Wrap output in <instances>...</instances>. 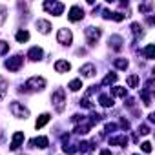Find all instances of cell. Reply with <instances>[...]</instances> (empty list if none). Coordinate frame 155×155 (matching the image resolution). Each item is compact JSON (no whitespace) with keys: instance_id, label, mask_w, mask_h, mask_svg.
<instances>
[{"instance_id":"obj_1","label":"cell","mask_w":155,"mask_h":155,"mask_svg":"<svg viewBox=\"0 0 155 155\" xmlns=\"http://www.w3.org/2000/svg\"><path fill=\"white\" fill-rule=\"evenodd\" d=\"M51 102H53V108H55L58 113H62L64 108H66V91H64L62 88L55 90V93L51 95Z\"/></svg>"},{"instance_id":"obj_2","label":"cell","mask_w":155,"mask_h":155,"mask_svg":"<svg viewBox=\"0 0 155 155\" xmlns=\"http://www.w3.org/2000/svg\"><path fill=\"white\" fill-rule=\"evenodd\" d=\"M44 88H46V79H42V77H31L26 81L28 91H42Z\"/></svg>"},{"instance_id":"obj_3","label":"cell","mask_w":155,"mask_h":155,"mask_svg":"<svg viewBox=\"0 0 155 155\" xmlns=\"http://www.w3.org/2000/svg\"><path fill=\"white\" fill-rule=\"evenodd\" d=\"M84 35H86L88 44L93 48V46H97V42H99V38H101V35H102V29H101V28H93V26H90V28H86Z\"/></svg>"},{"instance_id":"obj_4","label":"cell","mask_w":155,"mask_h":155,"mask_svg":"<svg viewBox=\"0 0 155 155\" xmlns=\"http://www.w3.org/2000/svg\"><path fill=\"white\" fill-rule=\"evenodd\" d=\"M9 111L13 113V117H17V119H28L29 117V110L26 108V106H22L20 102H11L9 104Z\"/></svg>"},{"instance_id":"obj_5","label":"cell","mask_w":155,"mask_h":155,"mask_svg":"<svg viewBox=\"0 0 155 155\" xmlns=\"http://www.w3.org/2000/svg\"><path fill=\"white\" fill-rule=\"evenodd\" d=\"M44 9L51 15H62L64 11V4L62 2H51V0H48V2H44Z\"/></svg>"},{"instance_id":"obj_6","label":"cell","mask_w":155,"mask_h":155,"mask_svg":"<svg viewBox=\"0 0 155 155\" xmlns=\"http://www.w3.org/2000/svg\"><path fill=\"white\" fill-rule=\"evenodd\" d=\"M22 64H24L22 55H15V57H11V58L6 60V68H8L9 71H18V69L22 68Z\"/></svg>"},{"instance_id":"obj_7","label":"cell","mask_w":155,"mask_h":155,"mask_svg":"<svg viewBox=\"0 0 155 155\" xmlns=\"http://www.w3.org/2000/svg\"><path fill=\"white\" fill-rule=\"evenodd\" d=\"M57 40H58V44H62V46H69L71 40H73V33H71L69 29H58Z\"/></svg>"},{"instance_id":"obj_8","label":"cell","mask_w":155,"mask_h":155,"mask_svg":"<svg viewBox=\"0 0 155 155\" xmlns=\"http://www.w3.org/2000/svg\"><path fill=\"white\" fill-rule=\"evenodd\" d=\"M68 18H69L71 22L82 20V18H84V9H82L81 6H73V8L69 9V13H68Z\"/></svg>"},{"instance_id":"obj_9","label":"cell","mask_w":155,"mask_h":155,"mask_svg":"<svg viewBox=\"0 0 155 155\" xmlns=\"http://www.w3.org/2000/svg\"><path fill=\"white\" fill-rule=\"evenodd\" d=\"M22 142H24V133H22V131H15V133H13V140H11V144H9V150H11V151L18 150Z\"/></svg>"},{"instance_id":"obj_10","label":"cell","mask_w":155,"mask_h":155,"mask_svg":"<svg viewBox=\"0 0 155 155\" xmlns=\"http://www.w3.org/2000/svg\"><path fill=\"white\" fill-rule=\"evenodd\" d=\"M108 42H110V48H113L115 51H120L122 49V44H124V40H122L120 35H111Z\"/></svg>"},{"instance_id":"obj_11","label":"cell","mask_w":155,"mask_h":155,"mask_svg":"<svg viewBox=\"0 0 155 155\" xmlns=\"http://www.w3.org/2000/svg\"><path fill=\"white\" fill-rule=\"evenodd\" d=\"M35 26H37V29H38L40 33H44V35H48L49 29H51V22H49V20H44V18H38V20L35 22Z\"/></svg>"},{"instance_id":"obj_12","label":"cell","mask_w":155,"mask_h":155,"mask_svg":"<svg viewBox=\"0 0 155 155\" xmlns=\"http://www.w3.org/2000/svg\"><path fill=\"white\" fill-rule=\"evenodd\" d=\"M42 55H44V51H42L38 46H35V48H31V49L28 51V58H29V60H33V62L40 60V58H42Z\"/></svg>"},{"instance_id":"obj_13","label":"cell","mask_w":155,"mask_h":155,"mask_svg":"<svg viewBox=\"0 0 155 155\" xmlns=\"http://www.w3.org/2000/svg\"><path fill=\"white\" fill-rule=\"evenodd\" d=\"M69 69H71V64H69L68 60H62V58H60V60L55 62V71H57V73H68Z\"/></svg>"},{"instance_id":"obj_14","label":"cell","mask_w":155,"mask_h":155,"mask_svg":"<svg viewBox=\"0 0 155 155\" xmlns=\"http://www.w3.org/2000/svg\"><path fill=\"white\" fill-rule=\"evenodd\" d=\"M31 146H33V148H40V150H44V148L49 146V139H48V137H35V139L31 140Z\"/></svg>"},{"instance_id":"obj_15","label":"cell","mask_w":155,"mask_h":155,"mask_svg":"<svg viewBox=\"0 0 155 155\" xmlns=\"http://www.w3.org/2000/svg\"><path fill=\"white\" fill-rule=\"evenodd\" d=\"M81 73H82L84 77H93V75L97 73V68H95L93 64H84V66L81 68Z\"/></svg>"},{"instance_id":"obj_16","label":"cell","mask_w":155,"mask_h":155,"mask_svg":"<svg viewBox=\"0 0 155 155\" xmlns=\"http://www.w3.org/2000/svg\"><path fill=\"white\" fill-rule=\"evenodd\" d=\"M126 146L128 144V137L126 135H119V137H111L110 139V146Z\"/></svg>"},{"instance_id":"obj_17","label":"cell","mask_w":155,"mask_h":155,"mask_svg":"<svg viewBox=\"0 0 155 155\" xmlns=\"http://www.w3.org/2000/svg\"><path fill=\"white\" fill-rule=\"evenodd\" d=\"M99 102H101V106H104V108H111V106H113V97L102 93V95L99 97Z\"/></svg>"},{"instance_id":"obj_18","label":"cell","mask_w":155,"mask_h":155,"mask_svg":"<svg viewBox=\"0 0 155 155\" xmlns=\"http://www.w3.org/2000/svg\"><path fill=\"white\" fill-rule=\"evenodd\" d=\"M48 122H49V113H42V115L37 119V122H35V128L40 130V128H44Z\"/></svg>"},{"instance_id":"obj_19","label":"cell","mask_w":155,"mask_h":155,"mask_svg":"<svg viewBox=\"0 0 155 155\" xmlns=\"http://www.w3.org/2000/svg\"><path fill=\"white\" fill-rule=\"evenodd\" d=\"M90 130H91V124L90 122H84V124H79V126L75 128V133L77 135H86Z\"/></svg>"},{"instance_id":"obj_20","label":"cell","mask_w":155,"mask_h":155,"mask_svg":"<svg viewBox=\"0 0 155 155\" xmlns=\"http://www.w3.org/2000/svg\"><path fill=\"white\" fill-rule=\"evenodd\" d=\"M111 95H113V97H122V99H126L128 90H126V88H120V86H115V88H111Z\"/></svg>"},{"instance_id":"obj_21","label":"cell","mask_w":155,"mask_h":155,"mask_svg":"<svg viewBox=\"0 0 155 155\" xmlns=\"http://www.w3.org/2000/svg\"><path fill=\"white\" fill-rule=\"evenodd\" d=\"M8 88H9V82L4 79V77H0V99H4V97H6Z\"/></svg>"},{"instance_id":"obj_22","label":"cell","mask_w":155,"mask_h":155,"mask_svg":"<svg viewBox=\"0 0 155 155\" xmlns=\"http://www.w3.org/2000/svg\"><path fill=\"white\" fill-rule=\"evenodd\" d=\"M126 84H128V88H137L139 86V75H130L128 79H126Z\"/></svg>"},{"instance_id":"obj_23","label":"cell","mask_w":155,"mask_h":155,"mask_svg":"<svg viewBox=\"0 0 155 155\" xmlns=\"http://www.w3.org/2000/svg\"><path fill=\"white\" fill-rule=\"evenodd\" d=\"M142 55H144L146 58H150V60H151V58H153V55H155V46H153V44H148V46L142 49Z\"/></svg>"},{"instance_id":"obj_24","label":"cell","mask_w":155,"mask_h":155,"mask_svg":"<svg viewBox=\"0 0 155 155\" xmlns=\"http://www.w3.org/2000/svg\"><path fill=\"white\" fill-rule=\"evenodd\" d=\"M113 82H117V75L115 73H110V75H106L104 79H102V86H110V84H113Z\"/></svg>"},{"instance_id":"obj_25","label":"cell","mask_w":155,"mask_h":155,"mask_svg":"<svg viewBox=\"0 0 155 155\" xmlns=\"http://www.w3.org/2000/svg\"><path fill=\"white\" fill-rule=\"evenodd\" d=\"M113 66H115L117 69H126V68L130 66V62H128L126 58H115V60H113Z\"/></svg>"},{"instance_id":"obj_26","label":"cell","mask_w":155,"mask_h":155,"mask_svg":"<svg viewBox=\"0 0 155 155\" xmlns=\"http://www.w3.org/2000/svg\"><path fill=\"white\" fill-rule=\"evenodd\" d=\"M68 88H69L71 91H79V90L82 88V81H81V79H73V81L69 82V86H68Z\"/></svg>"},{"instance_id":"obj_27","label":"cell","mask_w":155,"mask_h":155,"mask_svg":"<svg viewBox=\"0 0 155 155\" xmlns=\"http://www.w3.org/2000/svg\"><path fill=\"white\" fill-rule=\"evenodd\" d=\"M131 31H133V35H135V38H139V37H142V28H140V24H137V22H133V24H131Z\"/></svg>"},{"instance_id":"obj_28","label":"cell","mask_w":155,"mask_h":155,"mask_svg":"<svg viewBox=\"0 0 155 155\" xmlns=\"http://www.w3.org/2000/svg\"><path fill=\"white\" fill-rule=\"evenodd\" d=\"M15 38H17L18 42H28V40H29V33H28V31H18V33L15 35Z\"/></svg>"},{"instance_id":"obj_29","label":"cell","mask_w":155,"mask_h":155,"mask_svg":"<svg viewBox=\"0 0 155 155\" xmlns=\"http://www.w3.org/2000/svg\"><path fill=\"white\" fill-rule=\"evenodd\" d=\"M6 18H8V8L0 4V26L6 22Z\"/></svg>"},{"instance_id":"obj_30","label":"cell","mask_w":155,"mask_h":155,"mask_svg":"<svg viewBox=\"0 0 155 155\" xmlns=\"http://www.w3.org/2000/svg\"><path fill=\"white\" fill-rule=\"evenodd\" d=\"M140 97H142V101H144V106H150V104H151V97H150L148 90H142V91H140Z\"/></svg>"},{"instance_id":"obj_31","label":"cell","mask_w":155,"mask_h":155,"mask_svg":"<svg viewBox=\"0 0 155 155\" xmlns=\"http://www.w3.org/2000/svg\"><path fill=\"white\" fill-rule=\"evenodd\" d=\"M9 51V44L4 42V40H0V55H6Z\"/></svg>"},{"instance_id":"obj_32","label":"cell","mask_w":155,"mask_h":155,"mask_svg":"<svg viewBox=\"0 0 155 155\" xmlns=\"http://www.w3.org/2000/svg\"><path fill=\"white\" fill-rule=\"evenodd\" d=\"M117 128H119L117 124H113V122H108V124L104 126V131H106V133H111V131H115Z\"/></svg>"},{"instance_id":"obj_33","label":"cell","mask_w":155,"mask_h":155,"mask_svg":"<svg viewBox=\"0 0 155 155\" xmlns=\"http://www.w3.org/2000/svg\"><path fill=\"white\" fill-rule=\"evenodd\" d=\"M140 150H142L144 153H151V142H148V140L142 142V144H140Z\"/></svg>"},{"instance_id":"obj_34","label":"cell","mask_w":155,"mask_h":155,"mask_svg":"<svg viewBox=\"0 0 155 155\" xmlns=\"http://www.w3.org/2000/svg\"><path fill=\"white\" fill-rule=\"evenodd\" d=\"M139 133H140V135H148V133H150V126H148V124H140V126H139Z\"/></svg>"},{"instance_id":"obj_35","label":"cell","mask_w":155,"mask_h":155,"mask_svg":"<svg viewBox=\"0 0 155 155\" xmlns=\"http://www.w3.org/2000/svg\"><path fill=\"white\" fill-rule=\"evenodd\" d=\"M151 9V4H140L139 6V11H142V13H148Z\"/></svg>"},{"instance_id":"obj_36","label":"cell","mask_w":155,"mask_h":155,"mask_svg":"<svg viewBox=\"0 0 155 155\" xmlns=\"http://www.w3.org/2000/svg\"><path fill=\"white\" fill-rule=\"evenodd\" d=\"M111 18L117 20V22H122V20H124V15H122V13H111Z\"/></svg>"},{"instance_id":"obj_37","label":"cell","mask_w":155,"mask_h":155,"mask_svg":"<svg viewBox=\"0 0 155 155\" xmlns=\"http://www.w3.org/2000/svg\"><path fill=\"white\" fill-rule=\"evenodd\" d=\"M120 128H124V130H130V122H128L126 119H120Z\"/></svg>"},{"instance_id":"obj_38","label":"cell","mask_w":155,"mask_h":155,"mask_svg":"<svg viewBox=\"0 0 155 155\" xmlns=\"http://www.w3.org/2000/svg\"><path fill=\"white\" fill-rule=\"evenodd\" d=\"M102 17H104L106 20H110V18H111V13H110L108 9H104V13H102Z\"/></svg>"},{"instance_id":"obj_39","label":"cell","mask_w":155,"mask_h":155,"mask_svg":"<svg viewBox=\"0 0 155 155\" xmlns=\"http://www.w3.org/2000/svg\"><path fill=\"white\" fill-rule=\"evenodd\" d=\"M99 155H111V151H110V150H101Z\"/></svg>"},{"instance_id":"obj_40","label":"cell","mask_w":155,"mask_h":155,"mask_svg":"<svg viewBox=\"0 0 155 155\" xmlns=\"http://www.w3.org/2000/svg\"><path fill=\"white\" fill-rule=\"evenodd\" d=\"M148 120H150V122H153V120H155V115H153V113H150V115H148Z\"/></svg>"}]
</instances>
